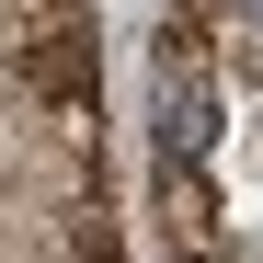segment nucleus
<instances>
[{
    "instance_id": "1",
    "label": "nucleus",
    "mask_w": 263,
    "mask_h": 263,
    "mask_svg": "<svg viewBox=\"0 0 263 263\" xmlns=\"http://www.w3.org/2000/svg\"><path fill=\"white\" fill-rule=\"evenodd\" d=\"M12 69H23V92H34V103H58V115H92V92H103L92 12H80V0H46V12L12 34Z\"/></svg>"
},
{
    "instance_id": "2",
    "label": "nucleus",
    "mask_w": 263,
    "mask_h": 263,
    "mask_svg": "<svg viewBox=\"0 0 263 263\" xmlns=\"http://www.w3.org/2000/svg\"><path fill=\"white\" fill-rule=\"evenodd\" d=\"M252 12H263V0H252Z\"/></svg>"
}]
</instances>
